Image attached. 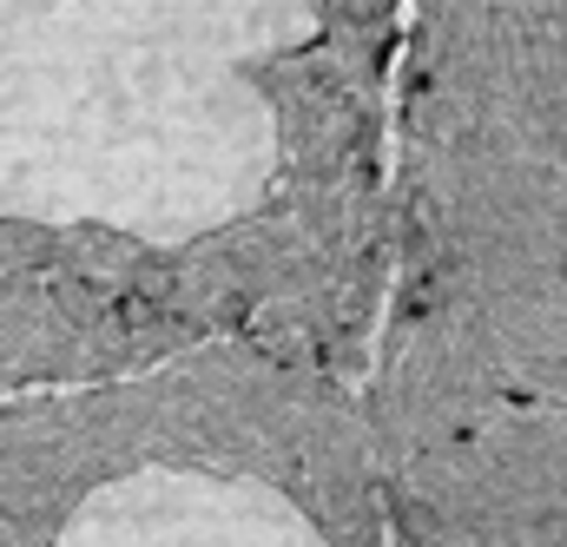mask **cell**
<instances>
[{
    "label": "cell",
    "instance_id": "6da1fadb",
    "mask_svg": "<svg viewBox=\"0 0 567 547\" xmlns=\"http://www.w3.org/2000/svg\"><path fill=\"white\" fill-rule=\"evenodd\" d=\"M133 297H140V303L172 297V265H140V271H133Z\"/></svg>",
    "mask_w": 567,
    "mask_h": 547
},
{
    "label": "cell",
    "instance_id": "7a4b0ae2",
    "mask_svg": "<svg viewBox=\"0 0 567 547\" xmlns=\"http://www.w3.org/2000/svg\"><path fill=\"white\" fill-rule=\"evenodd\" d=\"M120 317H126V323H145V317H152V303H140V297H126V303H120Z\"/></svg>",
    "mask_w": 567,
    "mask_h": 547
},
{
    "label": "cell",
    "instance_id": "3957f363",
    "mask_svg": "<svg viewBox=\"0 0 567 547\" xmlns=\"http://www.w3.org/2000/svg\"><path fill=\"white\" fill-rule=\"evenodd\" d=\"M561 283H567V258H561Z\"/></svg>",
    "mask_w": 567,
    "mask_h": 547
}]
</instances>
